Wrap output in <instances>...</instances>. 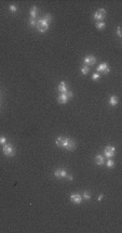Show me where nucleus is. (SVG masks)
Segmentation results:
<instances>
[{"label":"nucleus","mask_w":122,"mask_h":233,"mask_svg":"<svg viewBox=\"0 0 122 233\" xmlns=\"http://www.w3.org/2000/svg\"><path fill=\"white\" fill-rule=\"evenodd\" d=\"M9 10L11 12H13V13H15L17 11V7L15 6V4H10V7H9Z\"/></svg>","instance_id":"obj_20"},{"label":"nucleus","mask_w":122,"mask_h":233,"mask_svg":"<svg viewBox=\"0 0 122 233\" xmlns=\"http://www.w3.org/2000/svg\"><path fill=\"white\" fill-rule=\"evenodd\" d=\"M104 154H105V156L107 158H111L112 156H115V154H116V148L115 146H110V145L106 146L105 150H104Z\"/></svg>","instance_id":"obj_6"},{"label":"nucleus","mask_w":122,"mask_h":233,"mask_svg":"<svg viewBox=\"0 0 122 233\" xmlns=\"http://www.w3.org/2000/svg\"><path fill=\"white\" fill-rule=\"evenodd\" d=\"M95 26H96V28L97 29H103V28H105L106 27V24H105V22H96V24H95Z\"/></svg>","instance_id":"obj_16"},{"label":"nucleus","mask_w":122,"mask_h":233,"mask_svg":"<svg viewBox=\"0 0 122 233\" xmlns=\"http://www.w3.org/2000/svg\"><path fill=\"white\" fill-rule=\"evenodd\" d=\"M89 72H90L89 66H87V65L82 66V68H81V73H82V75H87V74L89 73Z\"/></svg>","instance_id":"obj_18"},{"label":"nucleus","mask_w":122,"mask_h":233,"mask_svg":"<svg viewBox=\"0 0 122 233\" xmlns=\"http://www.w3.org/2000/svg\"><path fill=\"white\" fill-rule=\"evenodd\" d=\"M117 34H118V36H119L120 38L122 37V34H121V27H120V26H119L118 28H117Z\"/></svg>","instance_id":"obj_24"},{"label":"nucleus","mask_w":122,"mask_h":233,"mask_svg":"<svg viewBox=\"0 0 122 233\" xmlns=\"http://www.w3.org/2000/svg\"><path fill=\"white\" fill-rule=\"evenodd\" d=\"M43 20L45 21V22H48V23L50 24V22L52 21V16H51L50 14H45V15H44V19H43Z\"/></svg>","instance_id":"obj_21"},{"label":"nucleus","mask_w":122,"mask_h":233,"mask_svg":"<svg viewBox=\"0 0 122 233\" xmlns=\"http://www.w3.org/2000/svg\"><path fill=\"white\" fill-rule=\"evenodd\" d=\"M109 104L112 105V106H116L118 104V97L117 96H111L109 98Z\"/></svg>","instance_id":"obj_13"},{"label":"nucleus","mask_w":122,"mask_h":233,"mask_svg":"<svg viewBox=\"0 0 122 233\" xmlns=\"http://www.w3.org/2000/svg\"><path fill=\"white\" fill-rule=\"evenodd\" d=\"M37 29H38L39 33H45L48 29H49V23L45 22V21L43 19L39 20L38 22H37Z\"/></svg>","instance_id":"obj_4"},{"label":"nucleus","mask_w":122,"mask_h":233,"mask_svg":"<svg viewBox=\"0 0 122 233\" xmlns=\"http://www.w3.org/2000/svg\"><path fill=\"white\" fill-rule=\"evenodd\" d=\"M82 195L79 194V193H71L70 194V201L72 202V203L75 204H81L82 202Z\"/></svg>","instance_id":"obj_9"},{"label":"nucleus","mask_w":122,"mask_h":233,"mask_svg":"<svg viewBox=\"0 0 122 233\" xmlns=\"http://www.w3.org/2000/svg\"><path fill=\"white\" fill-rule=\"evenodd\" d=\"M106 15H107V12H106L105 9H98L96 12L94 13V19L97 21V22H103L105 20Z\"/></svg>","instance_id":"obj_5"},{"label":"nucleus","mask_w":122,"mask_h":233,"mask_svg":"<svg viewBox=\"0 0 122 233\" xmlns=\"http://www.w3.org/2000/svg\"><path fill=\"white\" fill-rule=\"evenodd\" d=\"M55 144L58 148H63L67 151H73L76 149V142L66 137H58L55 141Z\"/></svg>","instance_id":"obj_1"},{"label":"nucleus","mask_w":122,"mask_h":233,"mask_svg":"<svg viewBox=\"0 0 122 233\" xmlns=\"http://www.w3.org/2000/svg\"><path fill=\"white\" fill-rule=\"evenodd\" d=\"M96 63V58L94 55H87L84 58V65L87 66H93Z\"/></svg>","instance_id":"obj_8"},{"label":"nucleus","mask_w":122,"mask_h":233,"mask_svg":"<svg viewBox=\"0 0 122 233\" xmlns=\"http://www.w3.org/2000/svg\"><path fill=\"white\" fill-rule=\"evenodd\" d=\"M37 13H38V9H37V7H33V8L30 9L29 14H30V18L31 19H36Z\"/></svg>","instance_id":"obj_14"},{"label":"nucleus","mask_w":122,"mask_h":233,"mask_svg":"<svg viewBox=\"0 0 122 233\" xmlns=\"http://www.w3.org/2000/svg\"><path fill=\"white\" fill-rule=\"evenodd\" d=\"M99 77H100V74L96 72V73H94V74L92 75V79H93V80H98Z\"/></svg>","instance_id":"obj_22"},{"label":"nucleus","mask_w":122,"mask_h":233,"mask_svg":"<svg viewBox=\"0 0 122 233\" xmlns=\"http://www.w3.org/2000/svg\"><path fill=\"white\" fill-rule=\"evenodd\" d=\"M54 176H55V177H56L57 179L66 178L67 172H66V170H65V169H63V168H58V169H56L55 171H54Z\"/></svg>","instance_id":"obj_10"},{"label":"nucleus","mask_w":122,"mask_h":233,"mask_svg":"<svg viewBox=\"0 0 122 233\" xmlns=\"http://www.w3.org/2000/svg\"><path fill=\"white\" fill-rule=\"evenodd\" d=\"M57 90L60 91V93H65V92H67V91H68V88H67L66 82H65V81H62V82H60V85H58Z\"/></svg>","instance_id":"obj_11"},{"label":"nucleus","mask_w":122,"mask_h":233,"mask_svg":"<svg viewBox=\"0 0 122 233\" xmlns=\"http://www.w3.org/2000/svg\"><path fill=\"white\" fill-rule=\"evenodd\" d=\"M72 96L73 94L71 91H67L65 93H60V96L57 98V101H58V103H61V104H65V103H67L71 99Z\"/></svg>","instance_id":"obj_2"},{"label":"nucleus","mask_w":122,"mask_h":233,"mask_svg":"<svg viewBox=\"0 0 122 233\" xmlns=\"http://www.w3.org/2000/svg\"><path fill=\"white\" fill-rule=\"evenodd\" d=\"M0 144H1V145L7 144V139L4 138V137H0Z\"/></svg>","instance_id":"obj_23"},{"label":"nucleus","mask_w":122,"mask_h":233,"mask_svg":"<svg viewBox=\"0 0 122 233\" xmlns=\"http://www.w3.org/2000/svg\"><path fill=\"white\" fill-rule=\"evenodd\" d=\"M37 22H38V21H36V19H31V18H30V20H29L28 23H29V25H30L31 27H36V26H37Z\"/></svg>","instance_id":"obj_19"},{"label":"nucleus","mask_w":122,"mask_h":233,"mask_svg":"<svg viewBox=\"0 0 122 233\" xmlns=\"http://www.w3.org/2000/svg\"><path fill=\"white\" fill-rule=\"evenodd\" d=\"M94 159H95L96 165H99V166H102V165L105 164V157L103 156V155H96Z\"/></svg>","instance_id":"obj_12"},{"label":"nucleus","mask_w":122,"mask_h":233,"mask_svg":"<svg viewBox=\"0 0 122 233\" xmlns=\"http://www.w3.org/2000/svg\"><path fill=\"white\" fill-rule=\"evenodd\" d=\"M2 152L3 154L6 155V156H9V157H12L15 155V149L14 146L12 145V144H4V145H2Z\"/></svg>","instance_id":"obj_3"},{"label":"nucleus","mask_w":122,"mask_h":233,"mask_svg":"<svg viewBox=\"0 0 122 233\" xmlns=\"http://www.w3.org/2000/svg\"><path fill=\"white\" fill-rule=\"evenodd\" d=\"M103 197H104V195H103V194H99V195H98V201H102Z\"/></svg>","instance_id":"obj_26"},{"label":"nucleus","mask_w":122,"mask_h":233,"mask_svg":"<svg viewBox=\"0 0 122 233\" xmlns=\"http://www.w3.org/2000/svg\"><path fill=\"white\" fill-rule=\"evenodd\" d=\"M66 178H67V179H68V180H70V181H71V180H72V179H73V178H72V176H71V175H67V176H66Z\"/></svg>","instance_id":"obj_25"},{"label":"nucleus","mask_w":122,"mask_h":233,"mask_svg":"<svg viewBox=\"0 0 122 233\" xmlns=\"http://www.w3.org/2000/svg\"><path fill=\"white\" fill-rule=\"evenodd\" d=\"M96 71H97V73L108 74L109 72H110V68H109V66H108V64H107V63H102V64H99V65L97 66Z\"/></svg>","instance_id":"obj_7"},{"label":"nucleus","mask_w":122,"mask_h":233,"mask_svg":"<svg viewBox=\"0 0 122 233\" xmlns=\"http://www.w3.org/2000/svg\"><path fill=\"white\" fill-rule=\"evenodd\" d=\"M106 165H107L108 168H112V167H115V162H114V159L108 158L107 160H106Z\"/></svg>","instance_id":"obj_15"},{"label":"nucleus","mask_w":122,"mask_h":233,"mask_svg":"<svg viewBox=\"0 0 122 233\" xmlns=\"http://www.w3.org/2000/svg\"><path fill=\"white\" fill-rule=\"evenodd\" d=\"M82 199L83 200H86V201H89L90 199H91V193L90 192H83V194H82Z\"/></svg>","instance_id":"obj_17"}]
</instances>
